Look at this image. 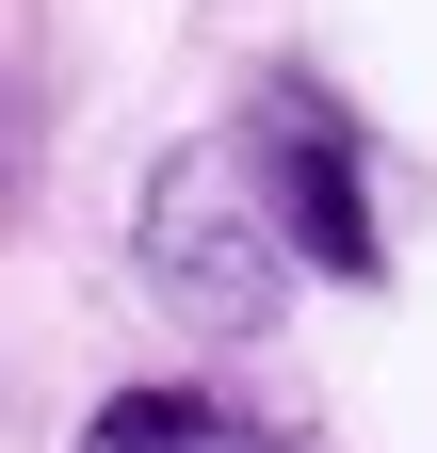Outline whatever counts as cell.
Wrapping results in <instances>:
<instances>
[{"label":"cell","instance_id":"1","mask_svg":"<svg viewBox=\"0 0 437 453\" xmlns=\"http://www.w3.org/2000/svg\"><path fill=\"white\" fill-rule=\"evenodd\" d=\"M130 275H146V308L179 324V340H211V357H243V340L292 324L308 259H292L276 195H259L243 130H179V146L146 162V195H130Z\"/></svg>","mask_w":437,"mask_h":453},{"label":"cell","instance_id":"2","mask_svg":"<svg viewBox=\"0 0 437 453\" xmlns=\"http://www.w3.org/2000/svg\"><path fill=\"white\" fill-rule=\"evenodd\" d=\"M243 162H259V195H276V226H292V259L324 275V292H389V195H372V113L324 81V65H259L243 81Z\"/></svg>","mask_w":437,"mask_h":453},{"label":"cell","instance_id":"3","mask_svg":"<svg viewBox=\"0 0 437 453\" xmlns=\"http://www.w3.org/2000/svg\"><path fill=\"white\" fill-rule=\"evenodd\" d=\"M65 453H324V421L259 405V388H211V372H130L81 405Z\"/></svg>","mask_w":437,"mask_h":453}]
</instances>
